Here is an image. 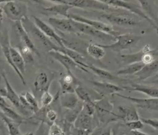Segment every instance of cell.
Returning <instances> with one entry per match:
<instances>
[{
  "label": "cell",
  "mask_w": 158,
  "mask_h": 135,
  "mask_svg": "<svg viewBox=\"0 0 158 135\" xmlns=\"http://www.w3.org/2000/svg\"><path fill=\"white\" fill-rule=\"evenodd\" d=\"M140 5L141 9L148 15L149 18L156 22L157 18L154 11L151 0H136Z\"/></svg>",
  "instance_id": "31"
},
{
  "label": "cell",
  "mask_w": 158,
  "mask_h": 135,
  "mask_svg": "<svg viewBox=\"0 0 158 135\" xmlns=\"http://www.w3.org/2000/svg\"><path fill=\"white\" fill-rule=\"evenodd\" d=\"M65 4L69 5L73 8L81 9H92L106 11L116 9L98 0H64Z\"/></svg>",
  "instance_id": "8"
},
{
  "label": "cell",
  "mask_w": 158,
  "mask_h": 135,
  "mask_svg": "<svg viewBox=\"0 0 158 135\" xmlns=\"http://www.w3.org/2000/svg\"><path fill=\"white\" fill-rule=\"evenodd\" d=\"M148 45H145L138 52L130 54H121L120 57L121 62L124 66L136 62H142L144 54L150 50Z\"/></svg>",
  "instance_id": "24"
},
{
  "label": "cell",
  "mask_w": 158,
  "mask_h": 135,
  "mask_svg": "<svg viewBox=\"0 0 158 135\" xmlns=\"http://www.w3.org/2000/svg\"><path fill=\"white\" fill-rule=\"evenodd\" d=\"M3 106H9V105L7 104L4 98L0 95V107Z\"/></svg>",
  "instance_id": "45"
},
{
  "label": "cell",
  "mask_w": 158,
  "mask_h": 135,
  "mask_svg": "<svg viewBox=\"0 0 158 135\" xmlns=\"http://www.w3.org/2000/svg\"><path fill=\"white\" fill-rule=\"evenodd\" d=\"M100 18L110 24L122 27H133L138 24V22L135 19L126 14L105 13L101 14Z\"/></svg>",
  "instance_id": "7"
},
{
  "label": "cell",
  "mask_w": 158,
  "mask_h": 135,
  "mask_svg": "<svg viewBox=\"0 0 158 135\" xmlns=\"http://www.w3.org/2000/svg\"><path fill=\"white\" fill-rule=\"evenodd\" d=\"M117 96L121 97L123 99L130 100L135 103L139 108L146 110H152L158 111V98H137L132 96L123 95L119 93L115 94Z\"/></svg>",
  "instance_id": "12"
},
{
  "label": "cell",
  "mask_w": 158,
  "mask_h": 135,
  "mask_svg": "<svg viewBox=\"0 0 158 135\" xmlns=\"http://www.w3.org/2000/svg\"><path fill=\"white\" fill-rule=\"evenodd\" d=\"M48 21L52 27L60 32L77 33L72 24L70 18H50Z\"/></svg>",
  "instance_id": "15"
},
{
  "label": "cell",
  "mask_w": 158,
  "mask_h": 135,
  "mask_svg": "<svg viewBox=\"0 0 158 135\" xmlns=\"http://www.w3.org/2000/svg\"><path fill=\"white\" fill-rule=\"evenodd\" d=\"M59 98L60 105L65 109H74L80 101L75 92L62 93Z\"/></svg>",
  "instance_id": "21"
},
{
  "label": "cell",
  "mask_w": 158,
  "mask_h": 135,
  "mask_svg": "<svg viewBox=\"0 0 158 135\" xmlns=\"http://www.w3.org/2000/svg\"><path fill=\"white\" fill-rule=\"evenodd\" d=\"M2 76L5 84V97H6L14 107L17 108H20L19 95H18V94L10 85L5 74L2 73Z\"/></svg>",
  "instance_id": "23"
},
{
  "label": "cell",
  "mask_w": 158,
  "mask_h": 135,
  "mask_svg": "<svg viewBox=\"0 0 158 135\" xmlns=\"http://www.w3.org/2000/svg\"><path fill=\"white\" fill-rule=\"evenodd\" d=\"M58 51L67 55L72 58L76 63L80 65L81 67L87 69H88L89 65L85 63V58L80 52L67 47H60Z\"/></svg>",
  "instance_id": "26"
},
{
  "label": "cell",
  "mask_w": 158,
  "mask_h": 135,
  "mask_svg": "<svg viewBox=\"0 0 158 135\" xmlns=\"http://www.w3.org/2000/svg\"><path fill=\"white\" fill-rule=\"evenodd\" d=\"M22 94L23 95L30 106L33 109L34 113L37 112L40 109V108H39L37 99L35 98L34 95L29 92H25L22 93Z\"/></svg>",
  "instance_id": "36"
},
{
  "label": "cell",
  "mask_w": 158,
  "mask_h": 135,
  "mask_svg": "<svg viewBox=\"0 0 158 135\" xmlns=\"http://www.w3.org/2000/svg\"><path fill=\"white\" fill-rule=\"evenodd\" d=\"M53 78L54 76L50 77L46 72L39 73L33 82V86L36 92H43L44 91H48Z\"/></svg>",
  "instance_id": "17"
},
{
  "label": "cell",
  "mask_w": 158,
  "mask_h": 135,
  "mask_svg": "<svg viewBox=\"0 0 158 135\" xmlns=\"http://www.w3.org/2000/svg\"><path fill=\"white\" fill-rule=\"evenodd\" d=\"M0 117L6 126L9 134L11 135H22L20 132V126L21 123L15 121L5 115L0 111Z\"/></svg>",
  "instance_id": "28"
},
{
  "label": "cell",
  "mask_w": 158,
  "mask_h": 135,
  "mask_svg": "<svg viewBox=\"0 0 158 135\" xmlns=\"http://www.w3.org/2000/svg\"><path fill=\"white\" fill-rule=\"evenodd\" d=\"M103 3L114 7L115 9L124 10L137 15L146 20L156 30H158V26L156 22L148 15H146L140 7L129 1L126 0H98Z\"/></svg>",
  "instance_id": "3"
},
{
  "label": "cell",
  "mask_w": 158,
  "mask_h": 135,
  "mask_svg": "<svg viewBox=\"0 0 158 135\" xmlns=\"http://www.w3.org/2000/svg\"><path fill=\"white\" fill-rule=\"evenodd\" d=\"M90 82L93 85L95 91L103 96L115 94L124 91L122 87L109 82L96 81Z\"/></svg>",
  "instance_id": "14"
},
{
  "label": "cell",
  "mask_w": 158,
  "mask_h": 135,
  "mask_svg": "<svg viewBox=\"0 0 158 135\" xmlns=\"http://www.w3.org/2000/svg\"><path fill=\"white\" fill-rule=\"evenodd\" d=\"M86 52L96 60H101L105 55V49L98 44H89L86 47Z\"/></svg>",
  "instance_id": "29"
},
{
  "label": "cell",
  "mask_w": 158,
  "mask_h": 135,
  "mask_svg": "<svg viewBox=\"0 0 158 135\" xmlns=\"http://www.w3.org/2000/svg\"><path fill=\"white\" fill-rule=\"evenodd\" d=\"M61 92H75V89L80 85L72 72H67L59 80Z\"/></svg>",
  "instance_id": "16"
},
{
  "label": "cell",
  "mask_w": 158,
  "mask_h": 135,
  "mask_svg": "<svg viewBox=\"0 0 158 135\" xmlns=\"http://www.w3.org/2000/svg\"><path fill=\"white\" fill-rule=\"evenodd\" d=\"M34 23L38 28L47 36L51 39H53L58 44V46L62 47H65L63 43V37L56 33L54 29L45 22L40 18L36 16H33Z\"/></svg>",
  "instance_id": "13"
},
{
  "label": "cell",
  "mask_w": 158,
  "mask_h": 135,
  "mask_svg": "<svg viewBox=\"0 0 158 135\" xmlns=\"http://www.w3.org/2000/svg\"><path fill=\"white\" fill-rule=\"evenodd\" d=\"M124 90L130 92H137L143 93L150 97L158 98V88H155L141 84H132L130 86H123L122 87Z\"/></svg>",
  "instance_id": "19"
},
{
  "label": "cell",
  "mask_w": 158,
  "mask_h": 135,
  "mask_svg": "<svg viewBox=\"0 0 158 135\" xmlns=\"http://www.w3.org/2000/svg\"><path fill=\"white\" fill-rule=\"evenodd\" d=\"M51 2H53L56 3V4L58 3H64L65 4L64 0H48Z\"/></svg>",
  "instance_id": "48"
},
{
  "label": "cell",
  "mask_w": 158,
  "mask_h": 135,
  "mask_svg": "<svg viewBox=\"0 0 158 135\" xmlns=\"http://www.w3.org/2000/svg\"><path fill=\"white\" fill-rule=\"evenodd\" d=\"M4 13L10 20L14 22H20L27 17V5L19 0H12L5 2L2 7Z\"/></svg>",
  "instance_id": "4"
},
{
  "label": "cell",
  "mask_w": 158,
  "mask_h": 135,
  "mask_svg": "<svg viewBox=\"0 0 158 135\" xmlns=\"http://www.w3.org/2000/svg\"><path fill=\"white\" fill-rule=\"evenodd\" d=\"M58 115L57 112L53 109L48 108L46 112V118L48 124H52L57 120Z\"/></svg>",
  "instance_id": "41"
},
{
  "label": "cell",
  "mask_w": 158,
  "mask_h": 135,
  "mask_svg": "<svg viewBox=\"0 0 158 135\" xmlns=\"http://www.w3.org/2000/svg\"><path fill=\"white\" fill-rule=\"evenodd\" d=\"M48 134L50 135H65L64 131L58 124L54 122L51 124Z\"/></svg>",
  "instance_id": "39"
},
{
  "label": "cell",
  "mask_w": 158,
  "mask_h": 135,
  "mask_svg": "<svg viewBox=\"0 0 158 135\" xmlns=\"http://www.w3.org/2000/svg\"><path fill=\"white\" fill-rule=\"evenodd\" d=\"M75 93L77 95L79 99L82 102L84 103L94 104V101L92 100L90 95L81 85H78L76 87L75 89Z\"/></svg>",
  "instance_id": "35"
},
{
  "label": "cell",
  "mask_w": 158,
  "mask_h": 135,
  "mask_svg": "<svg viewBox=\"0 0 158 135\" xmlns=\"http://www.w3.org/2000/svg\"><path fill=\"white\" fill-rule=\"evenodd\" d=\"M20 47L21 48L19 51L23 55L26 63H30L33 62V54L34 53L33 51L27 46L23 45H22Z\"/></svg>",
  "instance_id": "37"
},
{
  "label": "cell",
  "mask_w": 158,
  "mask_h": 135,
  "mask_svg": "<svg viewBox=\"0 0 158 135\" xmlns=\"http://www.w3.org/2000/svg\"><path fill=\"white\" fill-rule=\"evenodd\" d=\"M48 53L53 59L60 63L66 69L67 72H72V71L76 69H79L85 72H89L87 69L76 63L69 56L63 52L52 50L48 51Z\"/></svg>",
  "instance_id": "9"
},
{
  "label": "cell",
  "mask_w": 158,
  "mask_h": 135,
  "mask_svg": "<svg viewBox=\"0 0 158 135\" xmlns=\"http://www.w3.org/2000/svg\"><path fill=\"white\" fill-rule=\"evenodd\" d=\"M158 61L155 60L152 63L145 64L141 69L134 75L139 80H145L154 76L158 73Z\"/></svg>",
  "instance_id": "20"
},
{
  "label": "cell",
  "mask_w": 158,
  "mask_h": 135,
  "mask_svg": "<svg viewBox=\"0 0 158 135\" xmlns=\"http://www.w3.org/2000/svg\"><path fill=\"white\" fill-rule=\"evenodd\" d=\"M2 112L10 119L22 123L23 121L24 118L19 113L11 109L9 106H3L0 107Z\"/></svg>",
  "instance_id": "33"
},
{
  "label": "cell",
  "mask_w": 158,
  "mask_h": 135,
  "mask_svg": "<svg viewBox=\"0 0 158 135\" xmlns=\"http://www.w3.org/2000/svg\"><path fill=\"white\" fill-rule=\"evenodd\" d=\"M130 135H148V134L143 132H141L139 130H130Z\"/></svg>",
  "instance_id": "44"
},
{
  "label": "cell",
  "mask_w": 158,
  "mask_h": 135,
  "mask_svg": "<svg viewBox=\"0 0 158 135\" xmlns=\"http://www.w3.org/2000/svg\"><path fill=\"white\" fill-rule=\"evenodd\" d=\"M32 2L38 5H43L45 3L44 0H30Z\"/></svg>",
  "instance_id": "47"
},
{
  "label": "cell",
  "mask_w": 158,
  "mask_h": 135,
  "mask_svg": "<svg viewBox=\"0 0 158 135\" xmlns=\"http://www.w3.org/2000/svg\"><path fill=\"white\" fill-rule=\"evenodd\" d=\"M68 18H71L75 21L82 22L87 24L98 30L100 31H102L106 34L111 35L115 38H116L118 35L120 34L119 32L114 29L112 25L103 22L89 19V18H85V17L80 16V15L73 14V13L69 14Z\"/></svg>",
  "instance_id": "5"
},
{
  "label": "cell",
  "mask_w": 158,
  "mask_h": 135,
  "mask_svg": "<svg viewBox=\"0 0 158 135\" xmlns=\"http://www.w3.org/2000/svg\"><path fill=\"white\" fill-rule=\"evenodd\" d=\"M88 69H89L95 74L100 78L110 80H114L116 79V77L110 72L105 70L95 67L94 65H89Z\"/></svg>",
  "instance_id": "34"
},
{
  "label": "cell",
  "mask_w": 158,
  "mask_h": 135,
  "mask_svg": "<svg viewBox=\"0 0 158 135\" xmlns=\"http://www.w3.org/2000/svg\"><path fill=\"white\" fill-rule=\"evenodd\" d=\"M73 8L69 5L64 3H58L52 6L44 8L45 10L55 15H60L65 18H69V10Z\"/></svg>",
  "instance_id": "27"
},
{
  "label": "cell",
  "mask_w": 158,
  "mask_h": 135,
  "mask_svg": "<svg viewBox=\"0 0 158 135\" xmlns=\"http://www.w3.org/2000/svg\"><path fill=\"white\" fill-rule=\"evenodd\" d=\"M81 111L86 114L93 117L94 114L96 112L95 102L94 104L83 102V107Z\"/></svg>",
  "instance_id": "40"
},
{
  "label": "cell",
  "mask_w": 158,
  "mask_h": 135,
  "mask_svg": "<svg viewBox=\"0 0 158 135\" xmlns=\"http://www.w3.org/2000/svg\"><path fill=\"white\" fill-rule=\"evenodd\" d=\"M15 30L18 36L20 38L22 45L27 46L31 49L34 53L37 54V51L36 46L31 40L28 33L22 25L21 21L15 22Z\"/></svg>",
  "instance_id": "18"
},
{
  "label": "cell",
  "mask_w": 158,
  "mask_h": 135,
  "mask_svg": "<svg viewBox=\"0 0 158 135\" xmlns=\"http://www.w3.org/2000/svg\"><path fill=\"white\" fill-rule=\"evenodd\" d=\"M142 62H136L126 65L124 68L119 70L117 73L118 76L132 75L139 72L145 65Z\"/></svg>",
  "instance_id": "30"
},
{
  "label": "cell",
  "mask_w": 158,
  "mask_h": 135,
  "mask_svg": "<svg viewBox=\"0 0 158 135\" xmlns=\"http://www.w3.org/2000/svg\"><path fill=\"white\" fill-rule=\"evenodd\" d=\"M115 42L111 44H99L104 49H109L118 53L126 50L132 49L140 40L141 37L132 33L119 34L116 37Z\"/></svg>",
  "instance_id": "2"
},
{
  "label": "cell",
  "mask_w": 158,
  "mask_h": 135,
  "mask_svg": "<svg viewBox=\"0 0 158 135\" xmlns=\"http://www.w3.org/2000/svg\"><path fill=\"white\" fill-rule=\"evenodd\" d=\"M23 27L25 29L33 41H35L40 46L48 51H58L60 46L54 43L51 39L46 36L36 25L34 22H32L27 17L22 19L21 21Z\"/></svg>",
  "instance_id": "1"
},
{
  "label": "cell",
  "mask_w": 158,
  "mask_h": 135,
  "mask_svg": "<svg viewBox=\"0 0 158 135\" xmlns=\"http://www.w3.org/2000/svg\"><path fill=\"white\" fill-rule=\"evenodd\" d=\"M10 58L16 68V72L24 85H26L25 79L23 76L26 71V62L19 50L10 47Z\"/></svg>",
  "instance_id": "10"
},
{
  "label": "cell",
  "mask_w": 158,
  "mask_h": 135,
  "mask_svg": "<svg viewBox=\"0 0 158 135\" xmlns=\"http://www.w3.org/2000/svg\"><path fill=\"white\" fill-rule=\"evenodd\" d=\"M139 119L143 124L149 125L154 129H158V119H146L144 118H139Z\"/></svg>",
  "instance_id": "43"
},
{
  "label": "cell",
  "mask_w": 158,
  "mask_h": 135,
  "mask_svg": "<svg viewBox=\"0 0 158 135\" xmlns=\"http://www.w3.org/2000/svg\"><path fill=\"white\" fill-rule=\"evenodd\" d=\"M95 105L96 112H97L98 117L101 118L106 117V116L110 115L117 116V115L112 113L113 105L108 100L103 99L98 101H94Z\"/></svg>",
  "instance_id": "25"
},
{
  "label": "cell",
  "mask_w": 158,
  "mask_h": 135,
  "mask_svg": "<svg viewBox=\"0 0 158 135\" xmlns=\"http://www.w3.org/2000/svg\"><path fill=\"white\" fill-rule=\"evenodd\" d=\"M83 102H81V101H79L78 105L74 109H66L67 111L64 114L65 121L70 124L73 123L79 113L81 112Z\"/></svg>",
  "instance_id": "32"
},
{
  "label": "cell",
  "mask_w": 158,
  "mask_h": 135,
  "mask_svg": "<svg viewBox=\"0 0 158 135\" xmlns=\"http://www.w3.org/2000/svg\"><path fill=\"white\" fill-rule=\"evenodd\" d=\"M92 117L81 111L73 122L77 134L88 135L92 133Z\"/></svg>",
  "instance_id": "11"
},
{
  "label": "cell",
  "mask_w": 158,
  "mask_h": 135,
  "mask_svg": "<svg viewBox=\"0 0 158 135\" xmlns=\"http://www.w3.org/2000/svg\"><path fill=\"white\" fill-rule=\"evenodd\" d=\"M4 11L2 7L0 6V25L2 23L3 21Z\"/></svg>",
  "instance_id": "46"
},
{
  "label": "cell",
  "mask_w": 158,
  "mask_h": 135,
  "mask_svg": "<svg viewBox=\"0 0 158 135\" xmlns=\"http://www.w3.org/2000/svg\"><path fill=\"white\" fill-rule=\"evenodd\" d=\"M72 24L77 33H81L85 35L93 36L98 39H101L102 41H115V38L111 35L106 34L98 30L95 28L82 22L75 21L71 19Z\"/></svg>",
  "instance_id": "6"
},
{
  "label": "cell",
  "mask_w": 158,
  "mask_h": 135,
  "mask_svg": "<svg viewBox=\"0 0 158 135\" xmlns=\"http://www.w3.org/2000/svg\"><path fill=\"white\" fill-rule=\"evenodd\" d=\"M54 96L48 91L43 92L41 97V103L42 107H49L54 100Z\"/></svg>",
  "instance_id": "38"
},
{
  "label": "cell",
  "mask_w": 158,
  "mask_h": 135,
  "mask_svg": "<svg viewBox=\"0 0 158 135\" xmlns=\"http://www.w3.org/2000/svg\"><path fill=\"white\" fill-rule=\"evenodd\" d=\"M126 126L130 130H141L144 126V124L140 120L125 122Z\"/></svg>",
  "instance_id": "42"
},
{
  "label": "cell",
  "mask_w": 158,
  "mask_h": 135,
  "mask_svg": "<svg viewBox=\"0 0 158 135\" xmlns=\"http://www.w3.org/2000/svg\"><path fill=\"white\" fill-rule=\"evenodd\" d=\"M118 110L120 115L117 116L118 117L125 122L139 119V115L135 107L120 106L118 107Z\"/></svg>",
  "instance_id": "22"
}]
</instances>
